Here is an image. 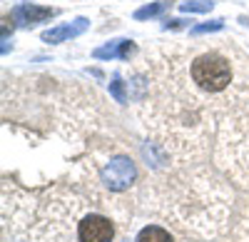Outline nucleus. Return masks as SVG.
I'll use <instances>...</instances> for the list:
<instances>
[{
  "instance_id": "f257e3e1",
  "label": "nucleus",
  "mask_w": 249,
  "mask_h": 242,
  "mask_svg": "<svg viewBox=\"0 0 249 242\" xmlns=\"http://www.w3.org/2000/svg\"><path fill=\"white\" fill-rule=\"evenodd\" d=\"M192 80L207 93H219L230 85L232 70L230 63L219 55H199L192 63Z\"/></svg>"
},
{
  "instance_id": "f03ea898",
  "label": "nucleus",
  "mask_w": 249,
  "mask_h": 242,
  "mask_svg": "<svg viewBox=\"0 0 249 242\" xmlns=\"http://www.w3.org/2000/svg\"><path fill=\"white\" fill-rule=\"evenodd\" d=\"M135 177H137V168L130 157H124V155H117L112 157L110 163L102 168L100 172V180L105 183V187H110L112 192H122V190H127L132 183H135Z\"/></svg>"
},
{
  "instance_id": "7ed1b4c3",
  "label": "nucleus",
  "mask_w": 249,
  "mask_h": 242,
  "mask_svg": "<svg viewBox=\"0 0 249 242\" xmlns=\"http://www.w3.org/2000/svg\"><path fill=\"white\" fill-rule=\"evenodd\" d=\"M112 235H115L112 223L102 215H88L77 227L80 242H110Z\"/></svg>"
},
{
  "instance_id": "20e7f679",
  "label": "nucleus",
  "mask_w": 249,
  "mask_h": 242,
  "mask_svg": "<svg viewBox=\"0 0 249 242\" xmlns=\"http://www.w3.org/2000/svg\"><path fill=\"white\" fill-rule=\"evenodd\" d=\"M53 13H55L53 8H43V5H35V3H20V5H15L10 10L13 20L18 25H23V28L35 25V23H43V20H48Z\"/></svg>"
},
{
  "instance_id": "39448f33",
  "label": "nucleus",
  "mask_w": 249,
  "mask_h": 242,
  "mask_svg": "<svg viewBox=\"0 0 249 242\" xmlns=\"http://www.w3.org/2000/svg\"><path fill=\"white\" fill-rule=\"evenodd\" d=\"M90 28V20L88 18H77L72 23H65V25H57V28H50L43 33V40L45 43H68V40L82 35Z\"/></svg>"
},
{
  "instance_id": "423d86ee",
  "label": "nucleus",
  "mask_w": 249,
  "mask_h": 242,
  "mask_svg": "<svg viewBox=\"0 0 249 242\" xmlns=\"http://www.w3.org/2000/svg\"><path fill=\"white\" fill-rule=\"evenodd\" d=\"M135 43L132 40H110L102 48H95L92 50V57L97 60H112V57H120V60H130V55H135Z\"/></svg>"
},
{
  "instance_id": "0eeeda50",
  "label": "nucleus",
  "mask_w": 249,
  "mask_h": 242,
  "mask_svg": "<svg viewBox=\"0 0 249 242\" xmlns=\"http://www.w3.org/2000/svg\"><path fill=\"white\" fill-rule=\"evenodd\" d=\"M135 242H172V237H170L167 230H162L157 225H147V227L140 230V235H137Z\"/></svg>"
},
{
  "instance_id": "6e6552de",
  "label": "nucleus",
  "mask_w": 249,
  "mask_h": 242,
  "mask_svg": "<svg viewBox=\"0 0 249 242\" xmlns=\"http://www.w3.org/2000/svg\"><path fill=\"white\" fill-rule=\"evenodd\" d=\"M172 3L170 0H157V3H150V5H144L140 10H135V18L137 20H147V18H155V15H162L164 10H167Z\"/></svg>"
},
{
  "instance_id": "1a4fd4ad",
  "label": "nucleus",
  "mask_w": 249,
  "mask_h": 242,
  "mask_svg": "<svg viewBox=\"0 0 249 242\" xmlns=\"http://www.w3.org/2000/svg\"><path fill=\"white\" fill-rule=\"evenodd\" d=\"M214 8V0H184L179 3L182 13H210Z\"/></svg>"
},
{
  "instance_id": "9d476101",
  "label": "nucleus",
  "mask_w": 249,
  "mask_h": 242,
  "mask_svg": "<svg viewBox=\"0 0 249 242\" xmlns=\"http://www.w3.org/2000/svg\"><path fill=\"white\" fill-rule=\"evenodd\" d=\"M110 95L117 100V103H127V95H124V83L120 80V75L112 77V83H110Z\"/></svg>"
},
{
  "instance_id": "9b49d317",
  "label": "nucleus",
  "mask_w": 249,
  "mask_h": 242,
  "mask_svg": "<svg viewBox=\"0 0 249 242\" xmlns=\"http://www.w3.org/2000/svg\"><path fill=\"white\" fill-rule=\"evenodd\" d=\"M222 28H224V20H210V23L195 25L192 33H195V35H202V33H214V30H222Z\"/></svg>"
}]
</instances>
